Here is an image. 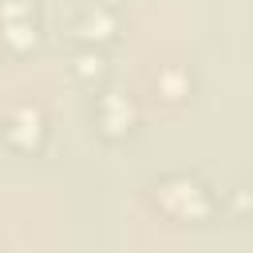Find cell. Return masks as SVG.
I'll return each mask as SVG.
<instances>
[{"label": "cell", "mask_w": 253, "mask_h": 253, "mask_svg": "<svg viewBox=\"0 0 253 253\" xmlns=\"http://www.w3.org/2000/svg\"><path fill=\"white\" fill-rule=\"evenodd\" d=\"M154 202H158V210L162 213H170V217H178V221H202L206 213H210V190L198 182V178H190V174H174V178H162L158 186H154Z\"/></svg>", "instance_id": "1"}, {"label": "cell", "mask_w": 253, "mask_h": 253, "mask_svg": "<svg viewBox=\"0 0 253 253\" xmlns=\"http://www.w3.org/2000/svg\"><path fill=\"white\" fill-rule=\"evenodd\" d=\"M43 134H47V123H43L40 107H32V103H20V107L4 119V138H8V146H16V150H36V146L43 142Z\"/></svg>", "instance_id": "2"}, {"label": "cell", "mask_w": 253, "mask_h": 253, "mask_svg": "<svg viewBox=\"0 0 253 253\" xmlns=\"http://www.w3.org/2000/svg\"><path fill=\"white\" fill-rule=\"evenodd\" d=\"M130 123H134V107H130V99L123 91L99 95V126H103V134L119 138V134L130 130Z\"/></svg>", "instance_id": "3"}, {"label": "cell", "mask_w": 253, "mask_h": 253, "mask_svg": "<svg viewBox=\"0 0 253 253\" xmlns=\"http://www.w3.org/2000/svg\"><path fill=\"white\" fill-rule=\"evenodd\" d=\"M79 32H83L87 40H107V36L115 32V16H111L107 8H91V12L83 16V24H79Z\"/></svg>", "instance_id": "4"}, {"label": "cell", "mask_w": 253, "mask_h": 253, "mask_svg": "<svg viewBox=\"0 0 253 253\" xmlns=\"http://www.w3.org/2000/svg\"><path fill=\"white\" fill-rule=\"evenodd\" d=\"M158 87L166 91V99H182V95H186V83H182L178 71H162V75H158Z\"/></svg>", "instance_id": "5"}, {"label": "cell", "mask_w": 253, "mask_h": 253, "mask_svg": "<svg viewBox=\"0 0 253 253\" xmlns=\"http://www.w3.org/2000/svg\"><path fill=\"white\" fill-rule=\"evenodd\" d=\"M103 71V55L91 51V55H79V75H99Z\"/></svg>", "instance_id": "6"}]
</instances>
